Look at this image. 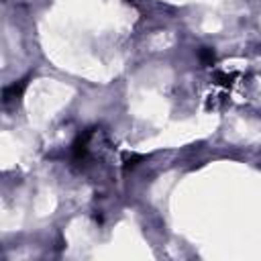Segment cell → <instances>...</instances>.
<instances>
[{"label":"cell","mask_w":261,"mask_h":261,"mask_svg":"<svg viewBox=\"0 0 261 261\" xmlns=\"http://www.w3.org/2000/svg\"><path fill=\"white\" fill-rule=\"evenodd\" d=\"M24 86H27V82H24V80H20L18 84H12V86L4 88V102H10L12 98L20 96V94H22V90H24Z\"/></svg>","instance_id":"6da1fadb"}]
</instances>
